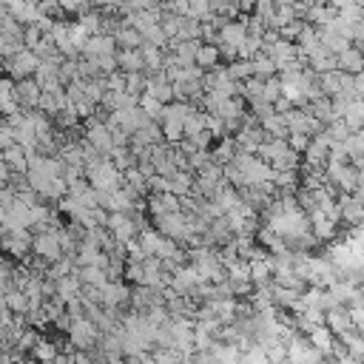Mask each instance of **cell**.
Wrapping results in <instances>:
<instances>
[{
  "label": "cell",
  "mask_w": 364,
  "mask_h": 364,
  "mask_svg": "<svg viewBox=\"0 0 364 364\" xmlns=\"http://www.w3.org/2000/svg\"><path fill=\"white\" fill-rule=\"evenodd\" d=\"M37 57H34V51H29V49H20L15 57H9L6 63H4V71L9 75V80H26V77H32L34 75V68H37Z\"/></svg>",
  "instance_id": "6da1fadb"
},
{
  "label": "cell",
  "mask_w": 364,
  "mask_h": 364,
  "mask_svg": "<svg viewBox=\"0 0 364 364\" xmlns=\"http://www.w3.org/2000/svg\"><path fill=\"white\" fill-rule=\"evenodd\" d=\"M32 256H37V259H43V262H49V265L57 262V259H63L57 234H49V231L32 234Z\"/></svg>",
  "instance_id": "7a4b0ae2"
},
{
  "label": "cell",
  "mask_w": 364,
  "mask_h": 364,
  "mask_svg": "<svg viewBox=\"0 0 364 364\" xmlns=\"http://www.w3.org/2000/svg\"><path fill=\"white\" fill-rule=\"evenodd\" d=\"M65 333H68V341H75L80 350H89L97 341V325L92 319H86V316L71 319V325H68Z\"/></svg>",
  "instance_id": "3957f363"
},
{
  "label": "cell",
  "mask_w": 364,
  "mask_h": 364,
  "mask_svg": "<svg viewBox=\"0 0 364 364\" xmlns=\"http://www.w3.org/2000/svg\"><path fill=\"white\" fill-rule=\"evenodd\" d=\"M114 54H117V43H114L111 34H92L83 43V49H80V57H89V60H94V57H114Z\"/></svg>",
  "instance_id": "277c9868"
},
{
  "label": "cell",
  "mask_w": 364,
  "mask_h": 364,
  "mask_svg": "<svg viewBox=\"0 0 364 364\" xmlns=\"http://www.w3.org/2000/svg\"><path fill=\"white\" fill-rule=\"evenodd\" d=\"M40 86L32 80V77H26V80H18L15 83V97H18V106H20V111H34L37 108V100H40Z\"/></svg>",
  "instance_id": "5b68a950"
},
{
  "label": "cell",
  "mask_w": 364,
  "mask_h": 364,
  "mask_svg": "<svg viewBox=\"0 0 364 364\" xmlns=\"http://www.w3.org/2000/svg\"><path fill=\"white\" fill-rule=\"evenodd\" d=\"M336 68L344 71V75H361V68H364L361 49H358V46H347V49L336 57Z\"/></svg>",
  "instance_id": "8992f818"
},
{
  "label": "cell",
  "mask_w": 364,
  "mask_h": 364,
  "mask_svg": "<svg viewBox=\"0 0 364 364\" xmlns=\"http://www.w3.org/2000/svg\"><path fill=\"white\" fill-rule=\"evenodd\" d=\"M0 160L6 163V168L12 174H26V168H29V154L20 149V145H9V149H4L0 151Z\"/></svg>",
  "instance_id": "52a82bcc"
},
{
  "label": "cell",
  "mask_w": 364,
  "mask_h": 364,
  "mask_svg": "<svg viewBox=\"0 0 364 364\" xmlns=\"http://www.w3.org/2000/svg\"><path fill=\"white\" fill-rule=\"evenodd\" d=\"M114 60H117V71H123V75H131V71H145L139 49H117Z\"/></svg>",
  "instance_id": "ba28073f"
},
{
  "label": "cell",
  "mask_w": 364,
  "mask_h": 364,
  "mask_svg": "<svg viewBox=\"0 0 364 364\" xmlns=\"http://www.w3.org/2000/svg\"><path fill=\"white\" fill-rule=\"evenodd\" d=\"M194 65L202 68V71H211V68H216V65H222L220 49H216V46H208V43H199L196 57H194Z\"/></svg>",
  "instance_id": "9c48e42d"
},
{
  "label": "cell",
  "mask_w": 364,
  "mask_h": 364,
  "mask_svg": "<svg viewBox=\"0 0 364 364\" xmlns=\"http://www.w3.org/2000/svg\"><path fill=\"white\" fill-rule=\"evenodd\" d=\"M336 20V9L333 6H310L308 12H305V23H310L313 29H322V26H330Z\"/></svg>",
  "instance_id": "30bf717a"
},
{
  "label": "cell",
  "mask_w": 364,
  "mask_h": 364,
  "mask_svg": "<svg viewBox=\"0 0 364 364\" xmlns=\"http://www.w3.org/2000/svg\"><path fill=\"white\" fill-rule=\"evenodd\" d=\"M308 68L313 71L316 77H319V75H327V71H336V57L322 49V51H316V54L308 57Z\"/></svg>",
  "instance_id": "8fae6325"
},
{
  "label": "cell",
  "mask_w": 364,
  "mask_h": 364,
  "mask_svg": "<svg viewBox=\"0 0 364 364\" xmlns=\"http://www.w3.org/2000/svg\"><path fill=\"white\" fill-rule=\"evenodd\" d=\"M251 65H253V77H259V80L276 77V65H273V60H270L265 51L253 54V57H251Z\"/></svg>",
  "instance_id": "7c38bea8"
},
{
  "label": "cell",
  "mask_w": 364,
  "mask_h": 364,
  "mask_svg": "<svg viewBox=\"0 0 364 364\" xmlns=\"http://www.w3.org/2000/svg\"><path fill=\"white\" fill-rule=\"evenodd\" d=\"M75 276L80 279V284H83V287H97V290H103V287H106V282H108V279H106V273H103L100 268H92V265H89V268H77V273H75Z\"/></svg>",
  "instance_id": "4fadbf2b"
},
{
  "label": "cell",
  "mask_w": 364,
  "mask_h": 364,
  "mask_svg": "<svg viewBox=\"0 0 364 364\" xmlns=\"http://www.w3.org/2000/svg\"><path fill=\"white\" fill-rule=\"evenodd\" d=\"M4 299H6V308H9V313L12 316H26V310H29V299H26V294L20 287H12L9 294H4Z\"/></svg>",
  "instance_id": "5bb4252c"
},
{
  "label": "cell",
  "mask_w": 364,
  "mask_h": 364,
  "mask_svg": "<svg viewBox=\"0 0 364 364\" xmlns=\"http://www.w3.org/2000/svg\"><path fill=\"white\" fill-rule=\"evenodd\" d=\"M202 34V23L194 20V18H180V29H177V40L171 43H180V40H199Z\"/></svg>",
  "instance_id": "9a60e30c"
},
{
  "label": "cell",
  "mask_w": 364,
  "mask_h": 364,
  "mask_svg": "<svg viewBox=\"0 0 364 364\" xmlns=\"http://www.w3.org/2000/svg\"><path fill=\"white\" fill-rule=\"evenodd\" d=\"M111 37H114L117 49H139V43H142V37L134 29H128V26H117Z\"/></svg>",
  "instance_id": "2e32d148"
},
{
  "label": "cell",
  "mask_w": 364,
  "mask_h": 364,
  "mask_svg": "<svg viewBox=\"0 0 364 364\" xmlns=\"http://www.w3.org/2000/svg\"><path fill=\"white\" fill-rule=\"evenodd\" d=\"M299 168H302V154L290 151V149L270 163V171H299Z\"/></svg>",
  "instance_id": "e0dca14e"
},
{
  "label": "cell",
  "mask_w": 364,
  "mask_h": 364,
  "mask_svg": "<svg viewBox=\"0 0 364 364\" xmlns=\"http://www.w3.org/2000/svg\"><path fill=\"white\" fill-rule=\"evenodd\" d=\"M225 68H228V75H231L234 83H245V80L253 77V65H251V60H231Z\"/></svg>",
  "instance_id": "ac0fdd59"
},
{
  "label": "cell",
  "mask_w": 364,
  "mask_h": 364,
  "mask_svg": "<svg viewBox=\"0 0 364 364\" xmlns=\"http://www.w3.org/2000/svg\"><path fill=\"white\" fill-rule=\"evenodd\" d=\"M319 89L325 97H336L339 89H341V75H339V68L336 71H327V75H319Z\"/></svg>",
  "instance_id": "d6986e66"
},
{
  "label": "cell",
  "mask_w": 364,
  "mask_h": 364,
  "mask_svg": "<svg viewBox=\"0 0 364 364\" xmlns=\"http://www.w3.org/2000/svg\"><path fill=\"white\" fill-rule=\"evenodd\" d=\"M32 353H34V358L43 361V364H51V361L60 356V350H57L51 341H46V339H37L34 347H32Z\"/></svg>",
  "instance_id": "ffe728a7"
},
{
  "label": "cell",
  "mask_w": 364,
  "mask_h": 364,
  "mask_svg": "<svg viewBox=\"0 0 364 364\" xmlns=\"http://www.w3.org/2000/svg\"><path fill=\"white\" fill-rule=\"evenodd\" d=\"M273 12H276V0H253V12L251 15H256L265 26H270Z\"/></svg>",
  "instance_id": "44dd1931"
},
{
  "label": "cell",
  "mask_w": 364,
  "mask_h": 364,
  "mask_svg": "<svg viewBox=\"0 0 364 364\" xmlns=\"http://www.w3.org/2000/svg\"><path fill=\"white\" fill-rule=\"evenodd\" d=\"M142 92H145V71H131V75H125V94L139 97Z\"/></svg>",
  "instance_id": "7402d4cb"
},
{
  "label": "cell",
  "mask_w": 364,
  "mask_h": 364,
  "mask_svg": "<svg viewBox=\"0 0 364 364\" xmlns=\"http://www.w3.org/2000/svg\"><path fill=\"white\" fill-rule=\"evenodd\" d=\"M302 29H305V20H294V23H287V26H282V29H276V32H279V40L296 43V37H299Z\"/></svg>",
  "instance_id": "603a6c76"
},
{
  "label": "cell",
  "mask_w": 364,
  "mask_h": 364,
  "mask_svg": "<svg viewBox=\"0 0 364 364\" xmlns=\"http://www.w3.org/2000/svg\"><path fill=\"white\" fill-rule=\"evenodd\" d=\"M336 18H339V20H344V23H361V20H364V9L350 4V6L339 9V12H336Z\"/></svg>",
  "instance_id": "cb8c5ba5"
},
{
  "label": "cell",
  "mask_w": 364,
  "mask_h": 364,
  "mask_svg": "<svg viewBox=\"0 0 364 364\" xmlns=\"http://www.w3.org/2000/svg\"><path fill=\"white\" fill-rule=\"evenodd\" d=\"M40 37H43V32H40L37 26H23V46H26L29 51L40 43Z\"/></svg>",
  "instance_id": "d4e9b609"
},
{
  "label": "cell",
  "mask_w": 364,
  "mask_h": 364,
  "mask_svg": "<svg viewBox=\"0 0 364 364\" xmlns=\"http://www.w3.org/2000/svg\"><path fill=\"white\" fill-rule=\"evenodd\" d=\"M290 108H294V103H290V100H284V97H276V100H273V111H276V114H284V111H290Z\"/></svg>",
  "instance_id": "484cf974"
},
{
  "label": "cell",
  "mask_w": 364,
  "mask_h": 364,
  "mask_svg": "<svg viewBox=\"0 0 364 364\" xmlns=\"http://www.w3.org/2000/svg\"><path fill=\"white\" fill-rule=\"evenodd\" d=\"M0 80H4V75H0Z\"/></svg>",
  "instance_id": "4316f807"
}]
</instances>
